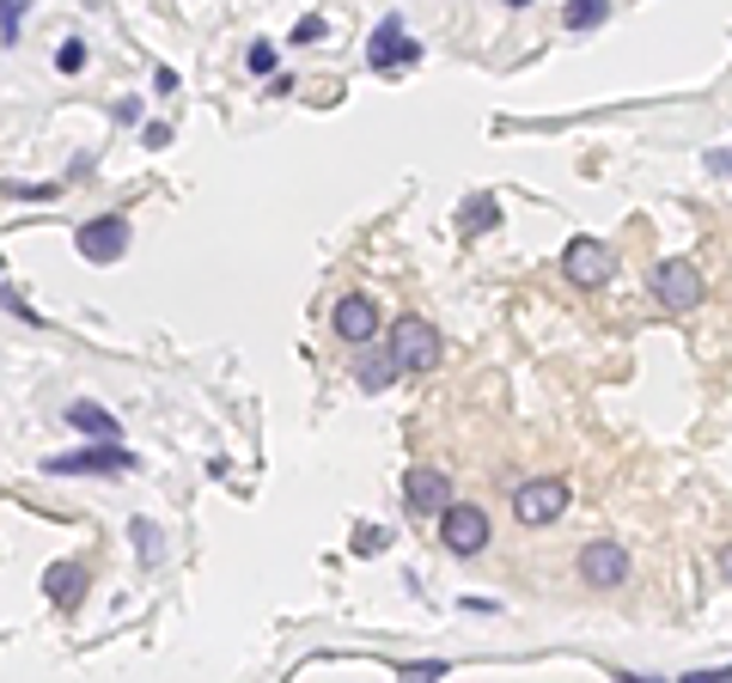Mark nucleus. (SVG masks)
Listing matches in <instances>:
<instances>
[{"instance_id": "27", "label": "nucleus", "mask_w": 732, "mask_h": 683, "mask_svg": "<svg viewBox=\"0 0 732 683\" xmlns=\"http://www.w3.org/2000/svg\"><path fill=\"white\" fill-rule=\"evenodd\" d=\"M714 567H720V579L732 586V543H720V550H714Z\"/></svg>"}, {"instance_id": "14", "label": "nucleus", "mask_w": 732, "mask_h": 683, "mask_svg": "<svg viewBox=\"0 0 732 683\" xmlns=\"http://www.w3.org/2000/svg\"><path fill=\"white\" fill-rule=\"evenodd\" d=\"M500 226V202L495 196H471L464 208H458V232L464 238H483V232H495Z\"/></svg>"}, {"instance_id": "13", "label": "nucleus", "mask_w": 732, "mask_h": 683, "mask_svg": "<svg viewBox=\"0 0 732 683\" xmlns=\"http://www.w3.org/2000/svg\"><path fill=\"white\" fill-rule=\"evenodd\" d=\"M43 592H50V605H55V610H79V598H86V567L55 562L50 574H43Z\"/></svg>"}, {"instance_id": "29", "label": "nucleus", "mask_w": 732, "mask_h": 683, "mask_svg": "<svg viewBox=\"0 0 732 683\" xmlns=\"http://www.w3.org/2000/svg\"><path fill=\"white\" fill-rule=\"evenodd\" d=\"M708 171H720V177H732V147H726V153H708Z\"/></svg>"}, {"instance_id": "24", "label": "nucleus", "mask_w": 732, "mask_h": 683, "mask_svg": "<svg viewBox=\"0 0 732 683\" xmlns=\"http://www.w3.org/2000/svg\"><path fill=\"white\" fill-rule=\"evenodd\" d=\"M141 141H147V147H171V122H147Z\"/></svg>"}, {"instance_id": "30", "label": "nucleus", "mask_w": 732, "mask_h": 683, "mask_svg": "<svg viewBox=\"0 0 732 683\" xmlns=\"http://www.w3.org/2000/svg\"><path fill=\"white\" fill-rule=\"evenodd\" d=\"M507 7H531V0H507Z\"/></svg>"}, {"instance_id": "9", "label": "nucleus", "mask_w": 732, "mask_h": 683, "mask_svg": "<svg viewBox=\"0 0 732 683\" xmlns=\"http://www.w3.org/2000/svg\"><path fill=\"white\" fill-rule=\"evenodd\" d=\"M330 324H336L342 342H354V348H373V336H379V305L366 300V293H348V300H336Z\"/></svg>"}, {"instance_id": "18", "label": "nucleus", "mask_w": 732, "mask_h": 683, "mask_svg": "<svg viewBox=\"0 0 732 683\" xmlns=\"http://www.w3.org/2000/svg\"><path fill=\"white\" fill-rule=\"evenodd\" d=\"M348 550L354 555H385V525H354Z\"/></svg>"}, {"instance_id": "23", "label": "nucleus", "mask_w": 732, "mask_h": 683, "mask_svg": "<svg viewBox=\"0 0 732 683\" xmlns=\"http://www.w3.org/2000/svg\"><path fill=\"white\" fill-rule=\"evenodd\" d=\"M317 37H324V19H317V13H305L300 25H293V43H317Z\"/></svg>"}, {"instance_id": "16", "label": "nucleus", "mask_w": 732, "mask_h": 683, "mask_svg": "<svg viewBox=\"0 0 732 683\" xmlns=\"http://www.w3.org/2000/svg\"><path fill=\"white\" fill-rule=\"evenodd\" d=\"M604 13H611V0H568V31L604 25Z\"/></svg>"}, {"instance_id": "17", "label": "nucleus", "mask_w": 732, "mask_h": 683, "mask_svg": "<svg viewBox=\"0 0 732 683\" xmlns=\"http://www.w3.org/2000/svg\"><path fill=\"white\" fill-rule=\"evenodd\" d=\"M129 538H134V555H141L147 567H153V562H159V543H165V538H159V525H153V519H134Z\"/></svg>"}, {"instance_id": "4", "label": "nucleus", "mask_w": 732, "mask_h": 683, "mask_svg": "<svg viewBox=\"0 0 732 683\" xmlns=\"http://www.w3.org/2000/svg\"><path fill=\"white\" fill-rule=\"evenodd\" d=\"M74 250L98 269L122 263V250H129V220H122V214H92V220L74 232Z\"/></svg>"}, {"instance_id": "26", "label": "nucleus", "mask_w": 732, "mask_h": 683, "mask_svg": "<svg viewBox=\"0 0 732 683\" xmlns=\"http://www.w3.org/2000/svg\"><path fill=\"white\" fill-rule=\"evenodd\" d=\"M403 671H409V677H445L440 659H421V665H403Z\"/></svg>"}, {"instance_id": "15", "label": "nucleus", "mask_w": 732, "mask_h": 683, "mask_svg": "<svg viewBox=\"0 0 732 683\" xmlns=\"http://www.w3.org/2000/svg\"><path fill=\"white\" fill-rule=\"evenodd\" d=\"M397 355H391V342L385 348H373V355L360 360V391H391V379H397Z\"/></svg>"}, {"instance_id": "3", "label": "nucleus", "mask_w": 732, "mask_h": 683, "mask_svg": "<svg viewBox=\"0 0 732 683\" xmlns=\"http://www.w3.org/2000/svg\"><path fill=\"white\" fill-rule=\"evenodd\" d=\"M391 355L403 372H433L440 367V329L428 317H397L391 324Z\"/></svg>"}, {"instance_id": "5", "label": "nucleus", "mask_w": 732, "mask_h": 683, "mask_svg": "<svg viewBox=\"0 0 732 683\" xmlns=\"http://www.w3.org/2000/svg\"><path fill=\"white\" fill-rule=\"evenodd\" d=\"M43 470L50 476H110V470H134V452H122V440H98L86 452H55Z\"/></svg>"}, {"instance_id": "11", "label": "nucleus", "mask_w": 732, "mask_h": 683, "mask_svg": "<svg viewBox=\"0 0 732 683\" xmlns=\"http://www.w3.org/2000/svg\"><path fill=\"white\" fill-rule=\"evenodd\" d=\"M403 507L416 512V519L452 507V483H445V470H409L403 476Z\"/></svg>"}, {"instance_id": "19", "label": "nucleus", "mask_w": 732, "mask_h": 683, "mask_svg": "<svg viewBox=\"0 0 732 683\" xmlns=\"http://www.w3.org/2000/svg\"><path fill=\"white\" fill-rule=\"evenodd\" d=\"M31 0H0V43H19V19H25Z\"/></svg>"}, {"instance_id": "21", "label": "nucleus", "mask_w": 732, "mask_h": 683, "mask_svg": "<svg viewBox=\"0 0 732 683\" xmlns=\"http://www.w3.org/2000/svg\"><path fill=\"white\" fill-rule=\"evenodd\" d=\"M55 67H62V74H79V67H86V43L67 37L62 50H55Z\"/></svg>"}, {"instance_id": "7", "label": "nucleus", "mask_w": 732, "mask_h": 683, "mask_svg": "<svg viewBox=\"0 0 732 683\" xmlns=\"http://www.w3.org/2000/svg\"><path fill=\"white\" fill-rule=\"evenodd\" d=\"M616 269V257L599 245V238H568L562 245V275L574 281V288H604Z\"/></svg>"}, {"instance_id": "22", "label": "nucleus", "mask_w": 732, "mask_h": 683, "mask_svg": "<svg viewBox=\"0 0 732 683\" xmlns=\"http://www.w3.org/2000/svg\"><path fill=\"white\" fill-rule=\"evenodd\" d=\"M0 312H13V317H25V324H37V312H31V305L19 300V293L7 288V281H0Z\"/></svg>"}, {"instance_id": "10", "label": "nucleus", "mask_w": 732, "mask_h": 683, "mask_svg": "<svg viewBox=\"0 0 732 683\" xmlns=\"http://www.w3.org/2000/svg\"><path fill=\"white\" fill-rule=\"evenodd\" d=\"M421 55V43H403V19H385L379 31H373V43H366V62L379 67V74H397V67H409Z\"/></svg>"}, {"instance_id": "6", "label": "nucleus", "mask_w": 732, "mask_h": 683, "mask_svg": "<svg viewBox=\"0 0 732 683\" xmlns=\"http://www.w3.org/2000/svg\"><path fill=\"white\" fill-rule=\"evenodd\" d=\"M440 543L452 555H464V562H471V555H483L488 550V512L483 507H464V500H452V507L440 512Z\"/></svg>"}, {"instance_id": "2", "label": "nucleus", "mask_w": 732, "mask_h": 683, "mask_svg": "<svg viewBox=\"0 0 732 683\" xmlns=\"http://www.w3.org/2000/svg\"><path fill=\"white\" fill-rule=\"evenodd\" d=\"M647 288H654V300L666 305V312H696L702 305V269L683 263V257H666V263H654V275H647Z\"/></svg>"}, {"instance_id": "25", "label": "nucleus", "mask_w": 732, "mask_h": 683, "mask_svg": "<svg viewBox=\"0 0 732 683\" xmlns=\"http://www.w3.org/2000/svg\"><path fill=\"white\" fill-rule=\"evenodd\" d=\"M13 202H50L55 196V184H31V189H7Z\"/></svg>"}, {"instance_id": "28", "label": "nucleus", "mask_w": 732, "mask_h": 683, "mask_svg": "<svg viewBox=\"0 0 732 683\" xmlns=\"http://www.w3.org/2000/svg\"><path fill=\"white\" fill-rule=\"evenodd\" d=\"M117 122H141V98H122V105H117Z\"/></svg>"}, {"instance_id": "20", "label": "nucleus", "mask_w": 732, "mask_h": 683, "mask_svg": "<svg viewBox=\"0 0 732 683\" xmlns=\"http://www.w3.org/2000/svg\"><path fill=\"white\" fill-rule=\"evenodd\" d=\"M274 62H281V55H274L269 37H257V43L245 50V67H250V74H274Z\"/></svg>"}, {"instance_id": "8", "label": "nucleus", "mask_w": 732, "mask_h": 683, "mask_svg": "<svg viewBox=\"0 0 732 683\" xmlns=\"http://www.w3.org/2000/svg\"><path fill=\"white\" fill-rule=\"evenodd\" d=\"M580 579H586L592 592L623 586V579H628V550H623V543H611V538L586 543V550H580Z\"/></svg>"}, {"instance_id": "12", "label": "nucleus", "mask_w": 732, "mask_h": 683, "mask_svg": "<svg viewBox=\"0 0 732 683\" xmlns=\"http://www.w3.org/2000/svg\"><path fill=\"white\" fill-rule=\"evenodd\" d=\"M67 427H79V434H92V440H122V421L110 415L105 403H92V397L67 403Z\"/></svg>"}, {"instance_id": "1", "label": "nucleus", "mask_w": 732, "mask_h": 683, "mask_svg": "<svg viewBox=\"0 0 732 683\" xmlns=\"http://www.w3.org/2000/svg\"><path fill=\"white\" fill-rule=\"evenodd\" d=\"M568 500H574V488L562 476H531V483L513 488V519L519 525H556L568 512Z\"/></svg>"}]
</instances>
